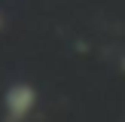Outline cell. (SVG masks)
Here are the masks:
<instances>
[{
	"instance_id": "obj_1",
	"label": "cell",
	"mask_w": 125,
	"mask_h": 122,
	"mask_svg": "<svg viewBox=\"0 0 125 122\" xmlns=\"http://www.w3.org/2000/svg\"><path fill=\"white\" fill-rule=\"evenodd\" d=\"M40 95H37V85L31 82H12L3 92V122H28L34 116Z\"/></svg>"
},
{
	"instance_id": "obj_2",
	"label": "cell",
	"mask_w": 125,
	"mask_h": 122,
	"mask_svg": "<svg viewBox=\"0 0 125 122\" xmlns=\"http://www.w3.org/2000/svg\"><path fill=\"white\" fill-rule=\"evenodd\" d=\"M0 30H3V15H0Z\"/></svg>"
}]
</instances>
